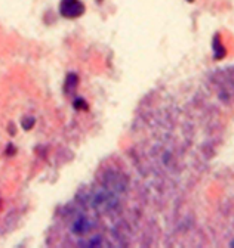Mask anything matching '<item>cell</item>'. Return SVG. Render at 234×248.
<instances>
[{
  "label": "cell",
  "instance_id": "6da1fadb",
  "mask_svg": "<svg viewBox=\"0 0 234 248\" xmlns=\"http://www.w3.org/2000/svg\"><path fill=\"white\" fill-rule=\"evenodd\" d=\"M60 12L64 18H79L84 12V6L80 0H63L60 5Z\"/></svg>",
  "mask_w": 234,
  "mask_h": 248
}]
</instances>
